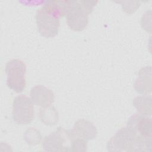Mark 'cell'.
<instances>
[{
    "mask_svg": "<svg viewBox=\"0 0 152 152\" xmlns=\"http://www.w3.org/2000/svg\"><path fill=\"white\" fill-rule=\"evenodd\" d=\"M138 78L134 84L135 91L141 94L151 92V68L150 66L141 68L138 74Z\"/></svg>",
    "mask_w": 152,
    "mask_h": 152,
    "instance_id": "obj_10",
    "label": "cell"
},
{
    "mask_svg": "<svg viewBox=\"0 0 152 152\" xmlns=\"http://www.w3.org/2000/svg\"><path fill=\"white\" fill-rule=\"evenodd\" d=\"M30 99L37 106L47 107L52 104L55 100L53 91L42 85H37L30 90Z\"/></svg>",
    "mask_w": 152,
    "mask_h": 152,
    "instance_id": "obj_9",
    "label": "cell"
},
{
    "mask_svg": "<svg viewBox=\"0 0 152 152\" xmlns=\"http://www.w3.org/2000/svg\"><path fill=\"white\" fill-rule=\"evenodd\" d=\"M133 105L139 114L142 115H151V96H137L133 100Z\"/></svg>",
    "mask_w": 152,
    "mask_h": 152,
    "instance_id": "obj_11",
    "label": "cell"
},
{
    "mask_svg": "<svg viewBox=\"0 0 152 152\" xmlns=\"http://www.w3.org/2000/svg\"><path fill=\"white\" fill-rule=\"evenodd\" d=\"M72 137L89 141L94 139L97 134L96 126L89 121L82 119L77 121L72 129L68 130Z\"/></svg>",
    "mask_w": 152,
    "mask_h": 152,
    "instance_id": "obj_8",
    "label": "cell"
},
{
    "mask_svg": "<svg viewBox=\"0 0 152 152\" xmlns=\"http://www.w3.org/2000/svg\"><path fill=\"white\" fill-rule=\"evenodd\" d=\"M97 1L86 0L69 1L66 14V23L69 27L76 31H80L86 28L90 14Z\"/></svg>",
    "mask_w": 152,
    "mask_h": 152,
    "instance_id": "obj_3",
    "label": "cell"
},
{
    "mask_svg": "<svg viewBox=\"0 0 152 152\" xmlns=\"http://www.w3.org/2000/svg\"><path fill=\"white\" fill-rule=\"evenodd\" d=\"M107 148L110 151H151V139L142 137L126 126L109 140Z\"/></svg>",
    "mask_w": 152,
    "mask_h": 152,
    "instance_id": "obj_2",
    "label": "cell"
},
{
    "mask_svg": "<svg viewBox=\"0 0 152 152\" xmlns=\"http://www.w3.org/2000/svg\"><path fill=\"white\" fill-rule=\"evenodd\" d=\"M68 1H50L39 8L36 13L37 30L43 37L56 36L60 26L59 18L66 15Z\"/></svg>",
    "mask_w": 152,
    "mask_h": 152,
    "instance_id": "obj_1",
    "label": "cell"
},
{
    "mask_svg": "<svg viewBox=\"0 0 152 152\" xmlns=\"http://www.w3.org/2000/svg\"><path fill=\"white\" fill-rule=\"evenodd\" d=\"M71 138L68 130L62 127L46 135L42 141L43 147L48 151H71Z\"/></svg>",
    "mask_w": 152,
    "mask_h": 152,
    "instance_id": "obj_6",
    "label": "cell"
},
{
    "mask_svg": "<svg viewBox=\"0 0 152 152\" xmlns=\"http://www.w3.org/2000/svg\"><path fill=\"white\" fill-rule=\"evenodd\" d=\"M24 139L27 144L35 145L40 142L42 136L39 131L33 128H30L25 132Z\"/></svg>",
    "mask_w": 152,
    "mask_h": 152,
    "instance_id": "obj_13",
    "label": "cell"
},
{
    "mask_svg": "<svg viewBox=\"0 0 152 152\" xmlns=\"http://www.w3.org/2000/svg\"><path fill=\"white\" fill-rule=\"evenodd\" d=\"M5 71L8 88L17 93L23 91L26 86V65L24 62L18 59H11L7 63Z\"/></svg>",
    "mask_w": 152,
    "mask_h": 152,
    "instance_id": "obj_4",
    "label": "cell"
},
{
    "mask_svg": "<svg viewBox=\"0 0 152 152\" xmlns=\"http://www.w3.org/2000/svg\"><path fill=\"white\" fill-rule=\"evenodd\" d=\"M34 117V103L28 97L24 94L16 96L12 103V118L18 125H27Z\"/></svg>",
    "mask_w": 152,
    "mask_h": 152,
    "instance_id": "obj_5",
    "label": "cell"
},
{
    "mask_svg": "<svg viewBox=\"0 0 152 152\" xmlns=\"http://www.w3.org/2000/svg\"><path fill=\"white\" fill-rule=\"evenodd\" d=\"M39 118L45 124L53 125L58 121L59 115L56 109L53 106H50L40 109Z\"/></svg>",
    "mask_w": 152,
    "mask_h": 152,
    "instance_id": "obj_12",
    "label": "cell"
},
{
    "mask_svg": "<svg viewBox=\"0 0 152 152\" xmlns=\"http://www.w3.org/2000/svg\"><path fill=\"white\" fill-rule=\"evenodd\" d=\"M126 126L144 138L150 139L152 138L151 118L147 116L135 113L128 119Z\"/></svg>",
    "mask_w": 152,
    "mask_h": 152,
    "instance_id": "obj_7",
    "label": "cell"
}]
</instances>
